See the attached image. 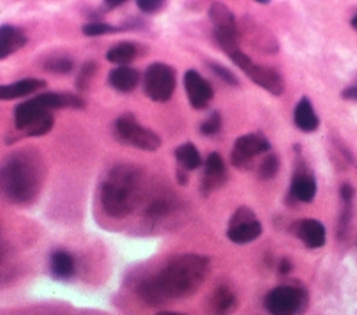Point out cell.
I'll list each match as a JSON object with an SVG mask.
<instances>
[{"mask_svg":"<svg viewBox=\"0 0 357 315\" xmlns=\"http://www.w3.org/2000/svg\"><path fill=\"white\" fill-rule=\"evenodd\" d=\"M96 68H98V64L95 61H92V60L86 61L81 67V70H79V72L77 75V79H75V86H77V89L79 92H85L88 89L92 77L96 74Z\"/></svg>","mask_w":357,"mask_h":315,"instance_id":"4316f807","label":"cell"},{"mask_svg":"<svg viewBox=\"0 0 357 315\" xmlns=\"http://www.w3.org/2000/svg\"><path fill=\"white\" fill-rule=\"evenodd\" d=\"M293 118H294L296 127L304 132H312L319 125V118L312 107V103L305 96H303L297 102V105L294 107Z\"/></svg>","mask_w":357,"mask_h":315,"instance_id":"ffe728a7","label":"cell"},{"mask_svg":"<svg viewBox=\"0 0 357 315\" xmlns=\"http://www.w3.org/2000/svg\"><path fill=\"white\" fill-rule=\"evenodd\" d=\"M237 307V297L233 290L226 286H218L209 297L208 312L209 315H230Z\"/></svg>","mask_w":357,"mask_h":315,"instance_id":"2e32d148","label":"cell"},{"mask_svg":"<svg viewBox=\"0 0 357 315\" xmlns=\"http://www.w3.org/2000/svg\"><path fill=\"white\" fill-rule=\"evenodd\" d=\"M271 149V144L265 135L261 132H251L238 137L230 153L231 164L237 169L247 170L252 166V160L255 156L265 153Z\"/></svg>","mask_w":357,"mask_h":315,"instance_id":"ba28073f","label":"cell"},{"mask_svg":"<svg viewBox=\"0 0 357 315\" xmlns=\"http://www.w3.org/2000/svg\"><path fill=\"white\" fill-rule=\"evenodd\" d=\"M170 210H172V202L165 197H159V198L153 199L146 206L145 215H146V217H149L152 220H156V219H160V217L166 216Z\"/></svg>","mask_w":357,"mask_h":315,"instance_id":"484cf974","label":"cell"},{"mask_svg":"<svg viewBox=\"0 0 357 315\" xmlns=\"http://www.w3.org/2000/svg\"><path fill=\"white\" fill-rule=\"evenodd\" d=\"M231 61L258 86L268 91L269 93L279 96L284 91V81L282 75L272 67L255 64L245 53L241 50L234 52L229 56Z\"/></svg>","mask_w":357,"mask_h":315,"instance_id":"8992f818","label":"cell"},{"mask_svg":"<svg viewBox=\"0 0 357 315\" xmlns=\"http://www.w3.org/2000/svg\"><path fill=\"white\" fill-rule=\"evenodd\" d=\"M107 81L113 89L121 93L132 92L139 82V72L128 66H117L110 70Z\"/></svg>","mask_w":357,"mask_h":315,"instance_id":"e0dca14e","label":"cell"},{"mask_svg":"<svg viewBox=\"0 0 357 315\" xmlns=\"http://www.w3.org/2000/svg\"><path fill=\"white\" fill-rule=\"evenodd\" d=\"M165 1H160V0H138L137 1V7L142 11V13H146V14H153L159 10H162L165 7Z\"/></svg>","mask_w":357,"mask_h":315,"instance_id":"836d02e7","label":"cell"},{"mask_svg":"<svg viewBox=\"0 0 357 315\" xmlns=\"http://www.w3.org/2000/svg\"><path fill=\"white\" fill-rule=\"evenodd\" d=\"M50 272L59 280L73 277L75 272V261L73 255L66 249H56L50 255Z\"/></svg>","mask_w":357,"mask_h":315,"instance_id":"44dd1931","label":"cell"},{"mask_svg":"<svg viewBox=\"0 0 357 315\" xmlns=\"http://www.w3.org/2000/svg\"><path fill=\"white\" fill-rule=\"evenodd\" d=\"M351 206H353V202H342V210H340V217L337 223L339 238H344L349 231V226L351 220Z\"/></svg>","mask_w":357,"mask_h":315,"instance_id":"d6a6232c","label":"cell"},{"mask_svg":"<svg viewBox=\"0 0 357 315\" xmlns=\"http://www.w3.org/2000/svg\"><path fill=\"white\" fill-rule=\"evenodd\" d=\"M251 26L250 31H251V40H252V45L258 49V50H262V53H276L279 52V43L276 40V38L264 26V25H258V24H252V25H248Z\"/></svg>","mask_w":357,"mask_h":315,"instance_id":"603a6c76","label":"cell"},{"mask_svg":"<svg viewBox=\"0 0 357 315\" xmlns=\"http://www.w3.org/2000/svg\"><path fill=\"white\" fill-rule=\"evenodd\" d=\"M304 294L294 286H279L271 290L265 298V307L271 315H294L303 304Z\"/></svg>","mask_w":357,"mask_h":315,"instance_id":"8fae6325","label":"cell"},{"mask_svg":"<svg viewBox=\"0 0 357 315\" xmlns=\"http://www.w3.org/2000/svg\"><path fill=\"white\" fill-rule=\"evenodd\" d=\"M176 178H177V183L180 185H185L188 183V171L177 167V171H176Z\"/></svg>","mask_w":357,"mask_h":315,"instance_id":"8d00e7d4","label":"cell"},{"mask_svg":"<svg viewBox=\"0 0 357 315\" xmlns=\"http://www.w3.org/2000/svg\"><path fill=\"white\" fill-rule=\"evenodd\" d=\"M291 270V262L289 261V259H282L280 262H279V272L282 273V275H286V273H289Z\"/></svg>","mask_w":357,"mask_h":315,"instance_id":"74e56055","label":"cell"},{"mask_svg":"<svg viewBox=\"0 0 357 315\" xmlns=\"http://www.w3.org/2000/svg\"><path fill=\"white\" fill-rule=\"evenodd\" d=\"M121 26H113L105 22H99V21H93L89 24H85L82 26V33L86 36H100V35H106V33H112V32H117L121 31Z\"/></svg>","mask_w":357,"mask_h":315,"instance_id":"f546056e","label":"cell"},{"mask_svg":"<svg viewBox=\"0 0 357 315\" xmlns=\"http://www.w3.org/2000/svg\"><path fill=\"white\" fill-rule=\"evenodd\" d=\"M294 231L297 237L308 248H319L325 244L326 231L324 224L315 219H303L296 223Z\"/></svg>","mask_w":357,"mask_h":315,"instance_id":"5bb4252c","label":"cell"},{"mask_svg":"<svg viewBox=\"0 0 357 315\" xmlns=\"http://www.w3.org/2000/svg\"><path fill=\"white\" fill-rule=\"evenodd\" d=\"M176 89V70L156 61L146 67L144 74V92L153 102H167Z\"/></svg>","mask_w":357,"mask_h":315,"instance_id":"52a82bcc","label":"cell"},{"mask_svg":"<svg viewBox=\"0 0 357 315\" xmlns=\"http://www.w3.org/2000/svg\"><path fill=\"white\" fill-rule=\"evenodd\" d=\"M208 67L211 68V71L215 75H218L227 85H231V86H238L240 85L238 78L236 77V74L233 71H230L227 67H225V66H222V64H219L216 61H209Z\"/></svg>","mask_w":357,"mask_h":315,"instance_id":"1f68e13d","label":"cell"},{"mask_svg":"<svg viewBox=\"0 0 357 315\" xmlns=\"http://www.w3.org/2000/svg\"><path fill=\"white\" fill-rule=\"evenodd\" d=\"M227 180V169L218 152L208 155L204 163V174L201 180V192L204 195L211 194L212 191L220 188Z\"/></svg>","mask_w":357,"mask_h":315,"instance_id":"4fadbf2b","label":"cell"},{"mask_svg":"<svg viewBox=\"0 0 357 315\" xmlns=\"http://www.w3.org/2000/svg\"><path fill=\"white\" fill-rule=\"evenodd\" d=\"M220 128H222V117L219 112H212L208 116V118H205L199 125V131L205 137L216 135L220 131Z\"/></svg>","mask_w":357,"mask_h":315,"instance_id":"4dcf8cb0","label":"cell"},{"mask_svg":"<svg viewBox=\"0 0 357 315\" xmlns=\"http://www.w3.org/2000/svg\"><path fill=\"white\" fill-rule=\"evenodd\" d=\"M342 98L343 99H347V100H356L357 102V84L356 85H351V86H347L342 91Z\"/></svg>","mask_w":357,"mask_h":315,"instance_id":"d590c367","label":"cell"},{"mask_svg":"<svg viewBox=\"0 0 357 315\" xmlns=\"http://www.w3.org/2000/svg\"><path fill=\"white\" fill-rule=\"evenodd\" d=\"M350 24H351V26L357 31V13L354 14V17L351 18V21H350Z\"/></svg>","mask_w":357,"mask_h":315,"instance_id":"60d3db41","label":"cell"},{"mask_svg":"<svg viewBox=\"0 0 357 315\" xmlns=\"http://www.w3.org/2000/svg\"><path fill=\"white\" fill-rule=\"evenodd\" d=\"M257 3H259V4H269V0H257Z\"/></svg>","mask_w":357,"mask_h":315,"instance_id":"b9f144b4","label":"cell"},{"mask_svg":"<svg viewBox=\"0 0 357 315\" xmlns=\"http://www.w3.org/2000/svg\"><path fill=\"white\" fill-rule=\"evenodd\" d=\"M278 170H279V158L275 153H269L262 159L258 167V176L262 180H271L278 174Z\"/></svg>","mask_w":357,"mask_h":315,"instance_id":"83f0119b","label":"cell"},{"mask_svg":"<svg viewBox=\"0 0 357 315\" xmlns=\"http://www.w3.org/2000/svg\"><path fill=\"white\" fill-rule=\"evenodd\" d=\"M43 67H45V70L56 72V74H68L73 70L74 63L70 57L59 56V57H50L49 60H46Z\"/></svg>","mask_w":357,"mask_h":315,"instance_id":"f1b7e54d","label":"cell"},{"mask_svg":"<svg viewBox=\"0 0 357 315\" xmlns=\"http://www.w3.org/2000/svg\"><path fill=\"white\" fill-rule=\"evenodd\" d=\"M262 233V226L252 209L240 206L229 220L227 238L236 244H247L257 240Z\"/></svg>","mask_w":357,"mask_h":315,"instance_id":"9c48e42d","label":"cell"},{"mask_svg":"<svg viewBox=\"0 0 357 315\" xmlns=\"http://www.w3.org/2000/svg\"><path fill=\"white\" fill-rule=\"evenodd\" d=\"M183 84L188 102L194 109H205L212 100L213 88L197 70H187L183 77Z\"/></svg>","mask_w":357,"mask_h":315,"instance_id":"7c38bea8","label":"cell"},{"mask_svg":"<svg viewBox=\"0 0 357 315\" xmlns=\"http://www.w3.org/2000/svg\"><path fill=\"white\" fill-rule=\"evenodd\" d=\"M46 86V81L39 78H24L11 84L0 85V100H11L26 96Z\"/></svg>","mask_w":357,"mask_h":315,"instance_id":"ac0fdd59","label":"cell"},{"mask_svg":"<svg viewBox=\"0 0 357 315\" xmlns=\"http://www.w3.org/2000/svg\"><path fill=\"white\" fill-rule=\"evenodd\" d=\"M141 173L132 164H117L110 169L100 184L103 210L116 219L128 216L139 202Z\"/></svg>","mask_w":357,"mask_h":315,"instance_id":"3957f363","label":"cell"},{"mask_svg":"<svg viewBox=\"0 0 357 315\" xmlns=\"http://www.w3.org/2000/svg\"><path fill=\"white\" fill-rule=\"evenodd\" d=\"M124 3H126L124 0H107L103 4L106 6V8H116V7H119V6L124 4Z\"/></svg>","mask_w":357,"mask_h":315,"instance_id":"f35d334b","label":"cell"},{"mask_svg":"<svg viewBox=\"0 0 357 315\" xmlns=\"http://www.w3.org/2000/svg\"><path fill=\"white\" fill-rule=\"evenodd\" d=\"M174 158L177 160V164L180 169L185 171L195 170L201 166L202 158L197 149V146L191 142H184L174 151Z\"/></svg>","mask_w":357,"mask_h":315,"instance_id":"7402d4cb","label":"cell"},{"mask_svg":"<svg viewBox=\"0 0 357 315\" xmlns=\"http://www.w3.org/2000/svg\"><path fill=\"white\" fill-rule=\"evenodd\" d=\"M46 177V166L33 148L10 153L0 164V197L14 205H29L39 195Z\"/></svg>","mask_w":357,"mask_h":315,"instance_id":"7a4b0ae2","label":"cell"},{"mask_svg":"<svg viewBox=\"0 0 357 315\" xmlns=\"http://www.w3.org/2000/svg\"><path fill=\"white\" fill-rule=\"evenodd\" d=\"M53 124H54V117L52 116V113H47L43 117H40L39 120H36L33 124H31L25 131H22V135L24 137H42L53 128Z\"/></svg>","mask_w":357,"mask_h":315,"instance_id":"d4e9b609","label":"cell"},{"mask_svg":"<svg viewBox=\"0 0 357 315\" xmlns=\"http://www.w3.org/2000/svg\"><path fill=\"white\" fill-rule=\"evenodd\" d=\"M296 152V164L290 181L289 197L293 201L311 202L317 194V180L312 170L301 158V151L294 149Z\"/></svg>","mask_w":357,"mask_h":315,"instance_id":"30bf717a","label":"cell"},{"mask_svg":"<svg viewBox=\"0 0 357 315\" xmlns=\"http://www.w3.org/2000/svg\"><path fill=\"white\" fill-rule=\"evenodd\" d=\"M26 42L28 36L18 26L10 24L0 25V60H4L22 49Z\"/></svg>","mask_w":357,"mask_h":315,"instance_id":"9a60e30c","label":"cell"},{"mask_svg":"<svg viewBox=\"0 0 357 315\" xmlns=\"http://www.w3.org/2000/svg\"><path fill=\"white\" fill-rule=\"evenodd\" d=\"M113 134L119 142L142 151H156L162 145L160 137L151 128L141 125L132 114L117 117L113 124Z\"/></svg>","mask_w":357,"mask_h":315,"instance_id":"5b68a950","label":"cell"},{"mask_svg":"<svg viewBox=\"0 0 357 315\" xmlns=\"http://www.w3.org/2000/svg\"><path fill=\"white\" fill-rule=\"evenodd\" d=\"M138 49L132 42H119L106 52V60L117 66H127L137 57Z\"/></svg>","mask_w":357,"mask_h":315,"instance_id":"cb8c5ba5","label":"cell"},{"mask_svg":"<svg viewBox=\"0 0 357 315\" xmlns=\"http://www.w3.org/2000/svg\"><path fill=\"white\" fill-rule=\"evenodd\" d=\"M208 14H209V20L213 24V31L240 33L234 14L226 4L220 3V1L212 3Z\"/></svg>","mask_w":357,"mask_h":315,"instance_id":"d6986e66","label":"cell"},{"mask_svg":"<svg viewBox=\"0 0 357 315\" xmlns=\"http://www.w3.org/2000/svg\"><path fill=\"white\" fill-rule=\"evenodd\" d=\"M85 102L71 92H45L14 107V127L25 131L31 124L57 109H82Z\"/></svg>","mask_w":357,"mask_h":315,"instance_id":"277c9868","label":"cell"},{"mask_svg":"<svg viewBox=\"0 0 357 315\" xmlns=\"http://www.w3.org/2000/svg\"><path fill=\"white\" fill-rule=\"evenodd\" d=\"M209 266V258L205 255H176L159 272L138 284V295L152 307L190 297L205 282Z\"/></svg>","mask_w":357,"mask_h":315,"instance_id":"6da1fadb","label":"cell"},{"mask_svg":"<svg viewBox=\"0 0 357 315\" xmlns=\"http://www.w3.org/2000/svg\"><path fill=\"white\" fill-rule=\"evenodd\" d=\"M339 194H340V199H342V202H353L356 191H354V188H353V185H351V184H349V183H343V184L340 185V191H339Z\"/></svg>","mask_w":357,"mask_h":315,"instance_id":"e575fe53","label":"cell"},{"mask_svg":"<svg viewBox=\"0 0 357 315\" xmlns=\"http://www.w3.org/2000/svg\"><path fill=\"white\" fill-rule=\"evenodd\" d=\"M156 315H184V314H180V312H173V311H162V312H158Z\"/></svg>","mask_w":357,"mask_h":315,"instance_id":"ab89813d","label":"cell"}]
</instances>
